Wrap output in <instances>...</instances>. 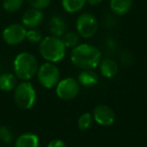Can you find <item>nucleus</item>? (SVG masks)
I'll return each mask as SVG.
<instances>
[{
    "label": "nucleus",
    "instance_id": "10",
    "mask_svg": "<svg viewBox=\"0 0 147 147\" xmlns=\"http://www.w3.org/2000/svg\"><path fill=\"white\" fill-rule=\"evenodd\" d=\"M43 19H45V14H43L42 10L35 8H29L23 13L22 17H21V22L22 25L25 28H36L37 26L42 23Z\"/></svg>",
    "mask_w": 147,
    "mask_h": 147
},
{
    "label": "nucleus",
    "instance_id": "5",
    "mask_svg": "<svg viewBox=\"0 0 147 147\" xmlns=\"http://www.w3.org/2000/svg\"><path fill=\"white\" fill-rule=\"evenodd\" d=\"M37 80L45 89H53L57 85L61 79V71L53 63H42L37 69Z\"/></svg>",
    "mask_w": 147,
    "mask_h": 147
},
{
    "label": "nucleus",
    "instance_id": "17",
    "mask_svg": "<svg viewBox=\"0 0 147 147\" xmlns=\"http://www.w3.org/2000/svg\"><path fill=\"white\" fill-rule=\"evenodd\" d=\"M86 3V0H61V6L69 13H76L81 11Z\"/></svg>",
    "mask_w": 147,
    "mask_h": 147
},
{
    "label": "nucleus",
    "instance_id": "11",
    "mask_svg": "<svg viewBox=\"0 0 147 147\" xmlns=\"http://www.w3.org/2000/svg\"><path fill=\"white\" fill-rule=\"evenodd\" d=\"M49 28L53 35L57 37H61L67 32V25L65 20L61 16L55 14L49 18Z\"/></svg>",
    "mask_w": 147,
    "mask_h": 147
},
{
    "label": "nucleus",
    "instance_id": "25",
    "mask_svg": "<svg viewBox=\"0 0 147 147\" xmlns=\"http://www.w3.org/2000/svg\"><path fill=\"white\" fill-rule=\"evenodd\" d=\"M103 0H86V2L91 6H98L99 4L102 3Z\"/></svg>",
    "mask_w": 147,
    "mask_h": 147
},
{
    "label": "nucleus",
    "instance_id": "27",
    "mask_svg": "<svg viewBox=\"0 0 147 147\" xmlns=\"http://www.w3.org/2000/svg\"><path fill=\"white\" fill-rule=\"evenodd\" d=\"M145 1H146V2H147V0H145Z\"/></svg>",
    "mask_w": 147,
    "mask_h": 147
},
{
    "label": "nucleus",
    "instance_id": "23",
    "mask_svg": "<svg viewBox=\"0 0 147 147\" xmlns=\"http://www.w3.org/2000/svg\"><path fill=\"white\" fill-rule=\"evenodd\" d=\"M0 138L4 142H10L12 140V133L6 127H0Z\"/></svg>",
    "mask_w": 147,
    "mask_h": 147
},
{
    "label": "nucleus",
    "instance_id": "16",
    "mask_svg": "<svg viewBox=\"0 0 147 147\" xmlns=\"http://www.w3.org/2000/svg\"><path fill=\"white\" fill-rule=\"evenodd\" d=\"M17 86V77L15 74L5 73L0 75V90L8 92Z\"/></svg>",
    "mask_w": 147,
    "mask_h": 147
},
{
    "label": "nucleus",
    "instance_id": "18",
    "mask_svg": "<svg viewBox=\"0 0 147 147\" xmlns=\"http://www.w3.org/2000/svg\"><path fill=\"white\" fill-rule=\"evenodd\" d=\"M65 47H75L80 42V35L75 31H67L61 37Z\"/></svg>",
    "mask_w": 147,
    "mask_h": 147
},
{
    "label": "nucleus",
    "instance_id": "4",
    "mask_svg": "<svg viewBox=\"0 0 147 147\" xmlns=\"http://www.w3.org/2000/svg\"><path fill=\"white\" fill-rule=\"evenodd\" d=\"M14 100L17 106L23 110L32 108L36 101V92L31 83L22 82L15 87Z\"/></svg>",
    "mask_w": 147,
    "mask_h": 147
},
{
    "label": "nucleus",
    "instance_id": "19",
    "mask_svg": "<svg viewBox=\"0 0 147 147\" xmlns=\"http://www.w3.org/2000/svg\"><path fill=\"white\" fill-rule=\"evenodd\" d=\"M93 115L89 112H85L79 117L78 119V126L79 129L82 131H86L92 126L93 123Z\"/></svg>",
    "mask_w": 147,
    "mask_h": 147
},
{
    "label": "nucleus",
    "instance_id": "13",
    "mask_svg": "<svg viewBox=\"0 0 147 147\" xmlns=\"http://www.w3.org/2000/svg\"><path fill=\"white\" fill-rule=\"evenodd\" d=\"M99 67H100L101 75L108 79L115 77L119 71L118 63H116V61H114L112 59H108V57L101 59Z\"/></svg>",
    "mask_w": 147,
    "mask_h": 147
},
{
    "label": "nucleus",
    "instance_id": "12",
    "mask_svg": "<svg viewBox=\"0 0 147 147\" xmlns=\"http://www.w3.org/2000/svg\"><path fill=\"white\" fill-rule=\"evenodd\" d=\"M78 82L85 88H92L99 83V76L94 69H82L78 76Z\"/></svg>",
    "mask_w": 147,
    "mask_h": 147
},
{
    "label": "nucleus",
    "instance_id": "26",
    "mask_svg": "<svg viewBox=\"0 0 147 147\" xmlns=\"http://www.w3.org/2000/svg\"><path fill=\"white\" fill-rule=\"evenodd\" d=\"M0 71H1V65H0Z\"/></svg>",
    "mask_w": 147,
    "mask_h": 147
},
{
    "label": "nucleus",
    "instance_id": "9",
    "mask_svg": "<svg viewBox=\"0 0 147 147\" xmlns=\"http://www.w3.org/2000/svg\"><path fill=\"white\" fill-rule=\"evenodd\" d=\"M93 119L101 126H111L114 124L116 115L115 112L107 105H98L93 110Z\"/></svg>",
    "mask_w": 147,
    "mask_h": 147
},
{
    "label": "nucleus",
    "instance_id": "21",
    "mask_svg": "<svg viewBox=\"0 0 147 147\" xmlns=\"http://www.w3.org/2000/svg\"><path fill=\"white\" fill-rule=\"evenodd\" d=\"M26 39L33 43L40 42L41 39H42V34L38 29L30 28L26 31Z\"/></svg>",
    "mask_w": 147,
    "mask_h": 147
},
{
    "label": "nucleus",
    "instance_id": "2",
    "mask_svg": "<svg viewBox=\"0 0 147 147\" xmlns=\"http://www.w3.org/2000/svg\"><path fill=\"white\" fill-rule=\"evenodd\" d=\"M65 45L61 37L49 35L41 39L39 42L40 55L49 63H59L65 55Z\"/></svg>",
    "mask_w": 147,
    "mask_h": 147
},
{
    "label": "nucleus",
    "instance_id": "14",
    "mask_svg": "<svg viewBox=\"0 0 147 147\" xmlns=\"http://www.w3.org/2000/svg\"><path fill=\"white\" fill-rule=\"evenodd\" d=\"M133 0H109L110 9L114 15L122 16L130 11Z\"/></svg>",
    "mask_w": 147,
    "mask_h": 147
},
{
    "label": "nucleus",
    "instance_id": "15",
    "mask_svg": "<svg viewBox=\"0 0 147 147\" xmlns=\"http://www.w3.org/2000/svg\"><path fill=\"white\" fill-rule=\"evenodd\" d=\"M39 139L33 133H23L15 141V147H38Z\"/></svg>",
    "mask_w": 147,
    "mask_h": 147
},
{
    "label": "nucleus",
    "instance_id": "3",
    "mask_svg": "<svg viewBox=\"0 0 147 147\" xmlns=\"http://www.w3.org/2000/svg\"><path fill=\"white\" fill-rule=\"evenodd\" d=\"M13 67L15 76L20 80L27 81L36 75L38 63L33 55L29 53H21L16 55Z\"/></svg>",
    "mask_w": 147,
    "mask_h": 147
},
{
    "label": "nucleus",
    "instance_id": "20",
    "mask_svg": "<svg viewBox=\"0 0 147 147\" xmlns=\"http://www.w3.org/2000/svg\"><path fill=\"white\" fill-rule=\"evenodd\" d=\"M24 0H3V9L7 12H15L22 7Z\"/></svg>",
    "mask_w": 147,
    "mask_h": 147
},
{
    "label": "nucleus",
    "instance_id": "7",
    "mask_svg": "<svg viewBox=\"0 0 147 147\" xmlns=\"http://www.w3.org/2000/svg\"><path fill=\"white\" fill-rule=\"evenodd\" d=\"M80 84L74 78H65L59 80L55 86V93L59 99L63 101L74 100L80 94Z\"/></svg>",
    "mask_w": 147,
    "mask_h": 147
},
{
    "label": "nucleus",
    "instance_id": "1",
    "mask_svg": "<svg viewBox=\"0 0 147 147\" xmlns=\"http://www.w3.org/2000/svg\"><path fill=\"white\" fill-rule=\"evenodd\" d=\"M102 59V53L96 47L89 43H81L71 51V61L81 69H94Z\"/></svg>",
    "mask_w": 147,
    "mask_h": 147
},
{
    "label": "nucleus",
    "instance_id": "24",
    "mask_svg": "<svg viewBox=\"0 0 147 147\" xmlns=\"http://www.w3.org/2000/svg\"><path fill=\"white\" fill-rule=\"evenodd\" d=\"M47 147H67V145L61 139H53L47 144Z\"/></svg>",
    "mask_w": 147,
    "mask_h": 147
},
{
    "label": "nucleus",
    "instance_id": "22",
    "mask_svg": "<svg viewBox=\"0 0 147 147\" xmlns=\"http://www.w3.org/2000/svg\"><path fill=\"white\" fill-rule=\"evenodd\" d=\"M26 2L32 8L42 10V9L49 7V5L51 2V0H26Z\"/></svg>",
    "mask_w": 147,
    "mask_h": 147
},
{
    "label": "nucleus",
    "instance_id": "8",
    "mask_svg": "<svg viewBox=\"0 0 147 147\" xmlns=\"http://www.w3.org/2000/svg\"><path fill=\"white\" fill-rule=\"evenodd\" d=\"M26 28L22 24L13 23L5 27L2 32L3 40L9 45H16L26 38Z\"/></svg>",
    "mask_w": 147,
    "mask_h": 147
},
{
    "label": "nucleus",
    "instance_id": "6",
    "mask_svg": "<svg viewBox=\"0 0 147 147\" xmlns=\"http://www.w3.org/2000/svg\"><path fill=\"white\" fill-rule=\"evenodd\" d=\"M99 28V22L95 15L92 13L85 12L79 15L76 20L77 33L81 37L91 38L97 33Z\"/></svg>",
    "mask_w": 147,
    "mask_h": 147
}]
</instances>
